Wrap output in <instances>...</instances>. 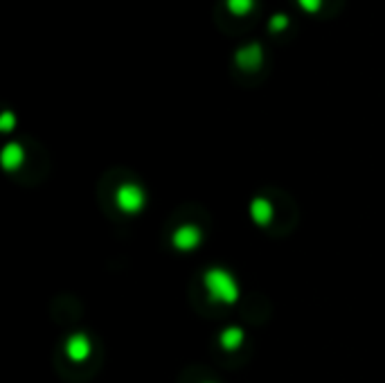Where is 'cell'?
Returning <instances> with one entry per match:
<instances>
[{"mask_svg": "<svg viewBox=\"0 0 385 383\" xmlns=\"http://www.w3.org/2000/svg\"><path fill=\"white\" fill-rule=\"evenodd\" d=\"M226 5L235 16H246L255 7V0H226Z\"/></svg>", "mask_w": 385, "mask_h": 383, "instance_id": "obj_9", "label": "cell"}, {"mask_svg": "<svg viewBox=\"0 0 385 383\" xmlns=\"http://www.w3.org/2000/svg\"><path fill=\"white\" fill-rule=\"evenodd\" d=\"M203 286L207 291V298L219 304H235L242 295L237 277L223 266H212L203 273Z\"/></svg>", "mask_w": 385, "mask_h": 383, "instance_id": "obj_1", "label": "cell"}, {"mask_svg": "<svg viewBox=\"0 0 385 383\" xmlns=\"http://www.w3.org/2000/svg\"><path fill=\"white\" fill-rule=\"evenodd\" d=\"M25 162V147L21 142H9L0 151V167L5 171H18Z\"/></svg>", "mask_w": 385, "mask_h": 383, "instance_id": "obj_6", "label": "cell"}, {"mask_svg": "<svg viewBox=\"0 0 385 383\" xmlns=\"http://www.w3.org/2000/svg\"><path fill=\"white\" fill-rule=\"evenodd\" d=\"M203 244V230L194 224H182L171 233V246L180 253H189Z\"/></svg>", "mask_w": 385, "mask_h": 383, "instance_id": "obj_3", "label": "cell"}, {"mask_svg": "<svg viewBox=\"0 0 385 383\" xmlns=\"http://www.w3.org/2000/svg\"><path fill=\"white\" fill-rule=\"evenodd\" d=\"M147 203V194L144 189L136 183H124L115 192V205H118L120 212L124 214H136Z\"/></svg>", "mask_w": 385, "mask_h": 383, "instance_id": "obj_2", "label": "cell"}, {"mask_svg": "<svg viewBox=\"0 0 385 383\" xmlns=\"http://www.w3.org/2000/svg\"><path fill=\"white\" fill-rule=\"evenodd\" d=\"M205 383H212V381H205Z\"/></svg>", "mask_w": 385, "mask_h": 383, "instance_id": "obj_13", "label": "cell"}, {"mask_svg": "<svg viewBox=\"0 0 385 383\" xmlns=\"http://www.w3.org/2000/svg\"><path fill=\"white\" fill-rule=\"evenodd\" d=\"M14 127H16V115L12 111H5L0 115V131L9 133V131H14Z\"/></svg>", "mask_w": 385, "mask_h": 383, "instance_id": "obj_10", "label": "cell"}, {"mask_svg": "<svg viewBox=\"0 0 385 383\" xmlns=\"http://www.w3.org/2000/svg\"><path fill=\"white\" fill-rule=\"evenodd\" d=\"M248 214H250V219H253V224L266 228V226L273 224L275 208H273V203L266 196H255L253 201H250V205H248Z\"/></svg>", "mask_w": 385, "mask_h": 383, "instance_id": "obj_5", "label": "cell"}, {"mask_svg": "<svg viewBox=\"0 0 385 383\" xmlns=\"http://www.w3.org/2000/svg\"><path fill=\"white\" fill-rule=\"evenodd\" d=\"M262 47H259L257 43L253 45H246L242 47V50L237 52V63H239V68H244V70H257L259 65H262Z\"/></svg>", "mask_w": 385, "mask_h": 383, "instance_id": "obj_8", "label": "cell"}, {"mask_svg": "<svg viewBox=\"0 0 385 383\" xmlns=\"http://www.w3.org/2000/svg\"><path fill=\"white\" fill-rule=\"evenodd\" d=\"M297 3H300V7L309 14L320 12V7H322V0H297Z\"/></svg>", "mask_w": 385, "mask_h": 383, "instance_id": "obj_12", "label": "cell"}, {"mask_svg": "<svg viewBox=\"0 0 385 383\" xmlns=\"http://www.w3.org/2000/svg\"><path fill=\"white\" fill-rule=\"evenodd\" d=\"M244 341H246V331L239 325H230V327H226L219 334V345L226 352H237L244 345Z\"/></svg>", "mask_w": 385, "mask_h": 383, "instance_id": "obj_7", "label": "cell"}, {"mask_svg": "<svg viewBox=\"0 0 385 383\" xmlns=\"http://www.w3.org/2000/svg\"><path fill=\"white\" fill-rule=\"evenodd\" d=\"M63 350H65V357H68L72 363H84L86 359L91 357L93 345H91V338L86 336V334L77 331V334H70V336L65 338Z\"/></svg>", "mask_w": 385, "mask_h": 383, "instance_id": "obj_4", "label": "cell"}, {"mask_svg": "<svg viewBox=\"0 0 385 383\" xmlns=\"http://www.w3.org/2000/svg\"><path fill=\"white\" fill-rule=\"evenodd\" d=\"M268 27H271L273 32H284L288 27V16L286 14H275L271 21H268Z\"/></svg>", "mask_w": 385, "mask_h": 383, "instance_id": "obj_11", "label": "cell"}]
</instances>
